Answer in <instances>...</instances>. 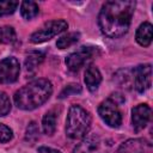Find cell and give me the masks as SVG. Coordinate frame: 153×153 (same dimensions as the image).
<instances>
[{
    "label": "cell",
    "mask_w": 153,
    "mask_h": 153,
    "mask_svg": "<svg viewBox=\"0 0 153 153\" xmlns=\"http://www.w3.org/2000/svg\"><path fill=\"white\" fill-rule=\"evenodd\" d=\"M56 120H57V114L54 110L48 111L42 120V128L44 134L47 135H53L56 130Z\"/></svg>",
    "instance_id": "4fadbf2b"
},
{
    "label": "cell",
    "mask_w": 153,
    "mask_h": 153,
    "mask_svg": "<svg viewBox=\"0 0 153 153\" xmlns=\"http://www.w3.org/2000/svg\"><path fill=\"white\" fill-rule=\"evenodd\" d=\"M98 114L100 118L112 128L120 127L122 122V115L118 109V105L112 99H106L102 102L98 106Z\"/></svg>",
    "instance_id": "5b68a950"
},
{
    "label": "cell",
    "mask_w": 153,
    "mask_h": 153,
    "mask_svg": "<svg viewBox=\"0 0 153 153\" xmlns=\"http://www.w3.org/2000/svg\"><path fill=\"white\" fill-rule=\"evenodd\" d=\"M39 136V129L36 122H30L27 128H26V133H25V140L29 142H35Z\"/></svg>",
    "instance_id": "d6986e66"
},
{
    "label": "cell",
    "mask_w": 153,
    "mask_h": 153,
    "mask_svg": "<svg viewBox=\"0 0 153 153\" xmlns=\"http://www.w3.org/2000/svg\"><path fill=\"white\" fill-rule=\"evenodd\" d=\"M81 92V86L78 85V84H69L68 86H66L61 93H60V98H66L68 96H72V94H76V93H80Z\"/></svg>",
    "instance_id": "44dd1931"
},
{
    "label": "cell",
    "mask_w": 153,
    "mask_h": 153,
    "mask_svg": "<svg viewBox=\"0 0 153 153\" xmlns=\"http://www.w3.org/2000/svg\"><path fill=\"white\" fill-rule=\"evenodd\" d=\"M38 12H39L38 5L33 1H23L20 5V13L23 18H25L26 20L33 19L35 17H37Z\"/></svg>",
    "instance_id": "9a60e30c"
},
{
    "label": "cell",
    "mask_w": 153,
    "mask_h": 153,
    "mask_svg": "<svg viewBox=\"0 0 153 153\" xmlns=\"http://www.w3.org/2000/svg\"><path fill=\"white\" fill-rule=\"evenodd\" d=\"M38 153H61L59 149H55V148H51V147H45V146H42L38 148Z\"/></svg>",
    "instance_id": "603a6c76"
},
{
    "label": "cell",
    "mask_w": 153,
    "mask_h": 153,
    "mask_svg": "<svg viewBox=\"0 0 153 153\" xmlns=\"http://www.w3.org/2000/svg\"><path fill=\"white\" fill-rule=\"evenodd\" d=\"M67 27H68V24L63 19L48 22L30 36V41L32 43H36V44L47 42V41L51 39L53 37H55L56 35H59L62 31H65Z\"/></svg>",
    "instance_id": "277c9868"
},
{
    "label": "cell",
    "mask_w": 153,
    "mask_h": 153,
    "mask_svg": "<svg viewBox=\"0 0 153 153\" xmlns=\"http://www.w3.org/2000/svg\"><path fill=\"white\" fill-rule=\"evenodd\" d=\"M18 5H19L18 1H11V0L0 1V17L12 14L17 10Z\"/></svg>",
    "instance_id": "ac0fdd59"
},
{
    "label": "cell",
    "mask_w": 153,
    "mask_h": 153,
    "mask_svg": "<svg viewBox=\"0 0 153 153\" xmlns=\"http://www.w3.org/2000/svg\"><path fill=\"white\" fill-rule=\"evenodd\" d=\"M79 37H80V33L79 32H69V33L60 37L57 39V42H56V45L60 49H66V48L73 45L75 42H78Z\"/></svg>",
    "instance_id": "2e32d148"
},
{
    "label": "cell",
    "mask_w": 153,
    "mask_h": 153,
    "mask_svg": "<svg viewBox=\"0 0 153 153\" xmlns=\"http://www.w3.org/2000/svg\"><path fill=\"white\" fill-rule=\"evenodd\" d=\"M44 59V54L41 51H31L25 59V69L29 73H33Z\"/></svg>",
    "instance_id": "5bb4252c"
},
{
    "label": "cell",
    "mask_w": 153,
    "mask_h": 153,
    "mask_svg": "<svg viewBox=\"0 0 153 153\" xmlns=\"http://www.w3.org/2000/svg\"><path fill=\"white\" fill-rule=\"evenodd\" d=\"M10 110H11V100L5 92L0 91V117L7 115Z\"/></svg>",
    "instance_id": "ffe728a7"
},
{
    "label": "cell",
    "mask_w": 153,
    "mask_h": 153,
    "mask_svg": "<svg viewBox=\"0 0 153 153\" xmlns=\"http://www.w3.org/2000/svg\"><path fill=\"white\" fill-rule=\"evenodd\" d=\"M13 137V131L10 127L0 123V142H8Z\"/></svg>",
    "instance_id": "7402d4cb"
},
{
    "label": "cell",
    "mask_w": 153,
    "mask_h": 153,
    "mask_svg": "<svg viewBox=\"0 0 153 153\" xmlns=\"http://www.w3.org/2000/svg\"><path fill=\"white\" fill-rule=\"evenodd\" d=\"M153 26L151 23L148 22H145L142 23L137 30H136V33H135V38H136V42L142 45V47H148L152 42V36H153Z\"/></svg>",
    "instance_id": "7c38bea8"
},
{
    "label": "cell",
    "mask_w": 153,
    "mask_h": 153,
    "mask_svg": "<svg viewBox=\"0 0 153 153\" xmlns=\"http://www.w3.org/2000/svg\"><path fill=\"white\" fill-rule=\"evenodd\" d=\"M53 93V85L47 79H36L14 93V103L22 110H33L44 104Z\"/></svg>",
    "instance_id": "7a4b0ae2"
},
{
    "label": "cell",
    "mask_w": 153,
    "mask_h": 153,
    "mask_svg": "<svg viewBox=\"0 0 153 153\" xmlns=\"http://www.w3.org/2000/svg\"><path fill=\"white\" fill-rule=\"evenodd\" d=\"M151 108L147 104H139L131 110V122L135 131L142 130L151 120Z\"/></svg>",
    "instance_id": "9c48e42d"
},
{
    "label": "cell",
    "mask_w": 153,
    "mask_h": 153,
    "mask_svg": "<svg viewBox=\"0 0 153 153\" xmlns=\"http://www.w3.org/2000/svg\"><path fill=\"white\" fill-rule=\"evenodd\" d=\"M20 72L19 61L13 57H6L0 61V84H11L14 82Z\"/></svg>",
    "instance_id": "8992f818"
},
{
    "label": "cell",
    "mask_w": 153,
    "mask_h": 153,
    "mask_svg": "<svg viewBox=\"0 0 153 153\" xmlns=\"http://www.w3.org/2000/svg\"><path fill=\"white\" fill-rule=\"evenodd\" d=\"M152 84V67L149 63L140 65L134 69V87L137 92L143 93Z\"/></svg>",
    "instance_id": "ba28073f"
},
{
    "label": "cell",
    "mask_w": 153,
    "mask_h": 153,
    "mask_svg": "<svg viewBox=\"0 0 153 153\" xmlns=\"http://www.w3.org/2000/svg\"><path fill=\"white\" fill-rule=\"evenodd\" d=\"M84 80H85L87 88L91 92H93L98 88V86L102 81V74L94 65H90L85 71V79Z\"/></svg>",
    "instance_id": "30bf717a"
},
{
    "label": "cell",
    "mask_w": 153,
    "mask_h": 153,
    "mask_svg": "<svg viewBox=\"0 0 153 153\" xmlns=\"http://www.w3.org/2000/svg\"><path fill=\"white\" fill-rule=\"evenodd\" d=\"M135 11V1L131 0H111L103 5L98 24L100 31L110 37L118 38L127 33Z\"/></svg>",
    "instance_id": "6da1fadb"
},
{
    "label": "cell",
    "mask_w": 153,
    "mask_h": 153,
    "mask_svg": "<svg viewBox=\"0 0 153 153\" xmlns=\"http://www.w3.org/2000/svg\"><path fill=\"white\" fill-rule=\"evenodd\" d=\"M96 50L97 49L94 47H81L76 51L69 54L66 57V65H67L68 69L73 71V72L79 71L85 65L86 61L92 59V56L94 55Z\"/></svg>",
    "instance_id": "52a82bcc"
},
{
    "label": "cell",
    "mask_w": 153,
    "mask_h": 153,
    "mask_svg": "<svg viewBox=\"0 0 153 153\" xmlns=\"http://www.w3.org/2000/svg\"><path fill=\"white\" fill-rule=\"evenodd\" d=\"M16 39V31L12 26H0V43L10 44Z\"/></svg>",
    "instance_id": "e0dca14e"
},
{
    "label": "cell",
    "mask_w": 153,
    "mask_h": 153,
    "mask_svg": "<svg viewBox=\"0 0 153 153\" xmlns=\"http://www.w3.org/2000/svg\"><path fill=\"white\" fill-rule=\"evenodd\" d=\"M98 145L99 137L96 134H90L87 136H84L82 141L73 149V153H92L98 148Z\"/></svg>",
    "instance_id": "8fae6325"
},
{
    "label": "cell",
    "mask_w": 153,
    "mask_h": 153,
    "mask_svg": "<svg viewBox=\"0 0 153 153\" xmlns=\"http://www.w3.org/2000/svg\"><path fill=\"white\" fill-rule=\"evenodd\" d=\"M91 127L90 114L80 105H72L66 118V135L72 140H78L88 133Z\"/></svg>",
    "instance_id": "3957f363"
},
{
    "label": "cell",
    "mask_w": 153,
    "mask_h": 153,
    "mask_svg": "<svg viewBox=\"0 0 153 153\" xmlns=\"http://www.w3.org/2000/svg\"><path fill=\"white\" fill-rule=\"evenodd\" d=\"M139 153H143V152H142V151H141V152H139Z\"/></svg>",
    "instance_id": "cb8c5ba5"
}]
</instances>
